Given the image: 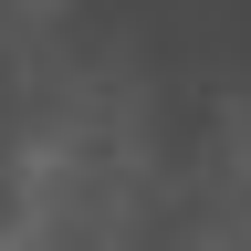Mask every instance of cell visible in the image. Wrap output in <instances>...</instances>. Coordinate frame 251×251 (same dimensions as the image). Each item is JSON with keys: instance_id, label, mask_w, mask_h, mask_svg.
<instances>
[{"instance_id": "obj_1", "label": "cell", "mask_w": 251, "mask_h": 251, "mask_svg": "<svg viewBox=\"0 0 251 251\" xmlns=\"http://www.w3.org/2000/svg\"><path fill=\"white\" fill-rule=\"evenodd\" d=\"M0 126H11V94H0ZM11 178H21V136H0V209H11Z\"/></svg>"}]
</instances>
